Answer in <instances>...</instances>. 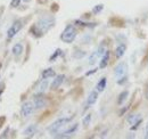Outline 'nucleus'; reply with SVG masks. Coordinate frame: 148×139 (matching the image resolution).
Segmentation results:
<instances>
[{"label":"nucleus","instance_id":"412c9836","mask_svg":"<svg viewBox=\"0 0 148 139\" xmlns=\"http://www.w3.org/2000/svg\"><path fill=\"white\" fill-rule=\"evenodd\" d=\"M103 9H104V5H97V6H95V7H93L92 13L93 14H99Z\"/></svg>","mask_w":148,"mask_h":139},{"label":"nucleus","instance_id":"c85d7f7f","mask_svg":"<svg viewBox=\"0 0 148 139\" xmlns=\"http://www.w3.org/2000/svg\"><path fill=\"white\" fill-rule=\"evenodd\" d=\"M146 97H147V99H148V90L146 91Z\"/></svg>","mask_w":148,"mask_h":139},{"label":"nucleus","instance_id":"5701e85b","mask_svg":"<svg viewBox=\"0 0 148 139\" xmlns=\"http://www.w3.org/2000/svg\"><path fill=\"white\" fill-rule=\"evenodd\" d=\"M59 55H62V50H60V49H57V50L55 52V54H54V55L50 57V62L55 61V59L57 58V57H58V56H59Z\"/></svg>","mask_w":148,"mask_h":139},{"label":"nucleus","instance_id":"b1692460","mask_svg":"<svg viewBox=\"0 0 148 139\" xmlns=\"http://www.w3.org/2000/svg\"><path fill=\"white\" fill-rule=\"evenodd\" d=\"M19 3H21V0H12V2H10V6L13 7V8H16V7H18Z\"/></svg>","mask_w":148,"mask_h":139},{"label":"nucleus","instance_id":"bb28decb","mask_svg":"<svg viewBox=\"0 0 148 139\" xmlns=\"http://www.w3.org/2000/svg\"><path fill=\"white\" fill-rule=\"evenodd\" d=\"M96 71H97V70H91L90 72H88V73H87V75H90V74H92V73H95Z\"/></svg>","mask_w":148,"mask_h":139},{"label":"nucleus","instance_id":"20e7f679","mask_svg":"<svg viewBox=\"0 0 148 139\" xmlns=\"http://www.w3.org/2000/svg\"><path fill=\"white\" fill-rule=\"evenodd\" d=\"M34 109H36L34 103H32V102H25L24 104L22 105V107H21V114L24 118H29L33 113Z\"/></svg>","mask_w":148,"mask_h":139},{"label":"nucleus","instance_id":"a211bd4d","mask_svg":"<svg viewBox=\"0 0 148 139\" xmlns=\"http://www.w3.org/2000/svg\"><path fill=\"white\" fill-rule=\"evenodd\" d=\"M23 52V46L21 43H16L14 47H13V54L15 56H19Z\"/></svg>","mask_w":148,"mask_h":139},{"label":"nucleus","instance_id":"393cba45","mask_svg":"<svg viewBox=\"0 0 148 139\" xmlns=\"http://www.w3.org/2000/svg\"><path fill=\"white\" fill-rule=\"evenodd\" d=\"M145 131H146V135H145V138L148 139V122L146 124V128H145Z\"/></svg>","mask_w":148,"mask_h":139},{"label":"nucleus","instance_id":"7ed1b4c3","mask_svg":"<svg viewBox=\"0 0 148 139\" xmlns=\"http://www.w3.org/2000/svg\"><path fill=\"white\" fill-rule=\"evenodd\" d=\"M76 36V30L73 25H67L65 28V30L62 32L60 34V40L65 43H71L73 42L74 39Z\"/></svg>","mask_w":148,"mask_h":139},{"label":"nucleus","instance_id":"f03ea898","mask_svg":"<svg viewBox=\"0 0 148 139\" xmlns=\"http://www.w3.org/2000/svg\"><path fill=\"white\" fill-rule=\"evenodd\" d=\"M71 121H72V118H60V119L56 120V121L54 122V123H51V124L49 125V128H48L49 133H53V135L57 133L62 128H64L65 125H67Z\"/></svg>","mask_w":148,"mask_h":139},{"label":"nucleus","instance_id":"c756f323","mask_svg":"<svg viewBox=\"0 0 148 139\" xmlns=\"http://www.w3.org/2000/svg\"><path fill=\"white\" fill-rule=\"evenodd\" d=\"M1 94H2V89H0V96H1Z\"/></svg>","mask_w":148,"mask_h":139},{"label":"nucleus","instance_id":"a878e982","mask_svg":"<svg viewBox=\"0 0 148 139\" xmlns=\"http://www.w3.org/2000/svg\"><path fill=\"white\" fill-rule=\"evenodd\" d=\"M5 120H6V119H5V116H2V118H0V127H1L2 124H3V122H5Z\"/></svg>","mask_w":148,"mask_h":139},{"label":"nucleus","instance_id":"6ab92c4d","mask_svg":"<svg viewBox=\"0 0 148 139\" xmlns=\"http://www.w3.org/2000/svg\"><path fill=\"white\" fill-rule=\"evenodd\" d=\"M98 58H99V56H98V52L96 50V52H92V54L90 55V57H89V64H90V65H93V64L97 62Z\"/></svg>","mask_w":148,"mask_h":139},{"label":"nucleus","instance_id":"4be33fe9","mask_svg":"<svg viewBox=\"0 0 148 139\" xmlns=\"http://www.w3.org/2000/svg\"><path fill=\"white\" fill-rule=\"evenodd\" d=\"M90 121H91V114H88L84 119H83V125L84 127H88L90 124Z\"/></svg>","mask_w":148,"mask_h":139},{"label":"nucleus","instance_id":"0eeeda50","mask_svg":"<svg viewBox=\"0 0 148 139\" xmlns=\"http://www.w3.org/2000/svg\"><path fill=\"white\" fill-rule=\"evenodd\" d=\"M33 103H34L36 109H40V108H42V107H45V106L47 105V100H46V98L42 96V94H38V96H36Z\"/></svg>","mask_w":148,"mask_h":139},{"label":"nucleus","instance_id":"9b49d317","mask_svg":"<svg viewBox=\"0 0 148 139\" xmlns=\"http://www.w3.org/2000/svg\"><path fill=\"white\" fill-rule=\"evenodd\" d=\"M97 98H98V92L97 91H91L88 96V99H87V108L92 106L97 102Z\"/></svg>","mask_w":148,"mask_h":139},{"label":"nucleus","instance_id":"f257e3e1","mask_svg":"<svg viewBox=\"0 0 148 139\" xmlns=\"http://www.w3.org/2000/svg\"><path fill=\"white\" fill-rule=\"evenodd\" d=\"M55 24V19L54 17H43V18H40L38 21V23L32 26L31 29V33L36 35V36H41L43 35V33L48 32L49 29L53 28V25Z\"/></svg>","mask_w":148,"mask_h":139},{"label":"nucleus","instance_id":"f3484780","mask_svg":"<svg viewBox=\"0 0 148 139\" xmlns=\"http://www.w3.org/2000/svg\"><path fill=\"white\" fill-rule=\"evenodd\" d=\"M106 83H107V80H106V78H103V79H100V81L97 83V90H98L99 92L104 91V89L106 88Z\"/></svg>","mask_w":148,"mask_h":139},{"label":"nucleus","instance_id":"cd10ccee","mask_svg":"<svg viewBox=\"0 0 148 139\" xmlns=\"http://www.w3.org/2000/svg\"><path fill=\"white\" fill-rule=\"evenodd\" d=\"M23 1H24V2H30L31 0H23Z\"/></svg>","mask_w":148,"mask_h":139},{"label":"nucleus","instance_id":"1a4fd4ad","mask_svg":"<svg viewBox=\"0 0 148 139\" xmlns=\"http://www.w3.org/2000/svg\"><path fill=\"white\" fill-rule=\"evenodd\" d=\"M77 130V123L76 124H73L70 129H67L66 131H64L63 133H60V135H58V136H56L57 138H69L70 136H72L74 132Z\"/></svg>","mask_w":148,"mask_h":139},{"label":"nucleus","instance_id":"aec40b11","mask_svg":"<svg viewBox=\"0 0 148 139\" xmlns=\"http://www.w3.org/2000/svg\"><path fill=\"white\" fill-rule=\"evenodd\" d=\"M106 52H107V50H106V48H105V46H104V45H100V46H99V48L97 49V52H98V56H99V57L104 56V54H105Z\"/></svg>","mask_w":148,"mask_h":139},{"label":"nucleus","instance_id":"4468645a","mask_svg":"<svg viewBox=\"0 0 148 139\" xmlns=\"http://www.w3.org/2000/svg\"><path fill=\"white\" fill-rule=\"evenodd\" d=\"M128 96H129V91L128 90H123L120 96H119V99H117V104L119 105H122L127 99H128Z\"/></svg>","mask_w":148,"mask_h":139},{"label":"nucleus","instance_id":"39448f33","mask_svg":"<svg viewBox=\"0 0 148 139\" xmlns=\"http://www.w3.org/2000/svg\"><path fill=\"white\" fill-rule=\"evenodd\" d=\"M127 72H128V65H127V63H124V62H122V63H120L115 70H114V74H115V78L119 80V79H121V78H123V76H127Z\"/></svg>","mask_w":148,"mask_h":139},{"label":"nucleus","instance_id":"9d476101","mask_svg":"<svg viewBox=\"0 0 148 139\" xmlns=\"http://www.w3.org/2000/svg\"><path fill=\"white\" fill-rule=\"evenodd\" d=\"M38 128L36 124H31V125H29L25 130H24V136L25 137H33L34 135H36V132H37Z\"/></svg>","mask_w":148,"mask_h":139},{"label":"nucleus","instance_id":"f8f14e48","mask_svg":"<svg viewBox=\"0 0 148 139\" xmlns=\"http://www.w3.org/2000/svg\"><path fill=\"white\" fill-rule=\"evenodd\" d=\"M125 50H127V46L125 45H119L117 47H116V49H115V56L117 57V58H121V57H123L124 56V54H125Z\"/></svg>","mask_w":148,"mask_h":139},{"label":"nucleus","instance_id":"423d86ee","mask_svg":"<svg viewBox=\"0 0 148 139\" xmlns=\"http://www.w3.org/2000/svg\"><path fill=\"white\" fill-rule=\"evenodd\" d=\"M22 21H15L14 23H13V25L10 26V29L8 30V32H7V36L9 38V39H12V38H14L15 35L17 34L19 32V30L22 29Z\"/></svg>","mask_w":148,"mask_h":139},{"label":"nucleus","instance_id":"dca6fc26","mask_svg":"<svg viewBox=\"0 0 148 139\" xmlns=\"http://www.w3.org/2000/svg\"><path fill=\"white\" fill-rule=\"evenodd\" d=\"M55 76V71L53 69H47L42 72V79H49Z\"/></svg>","mask_w":148,"mask_h":139},{"label":"nucleus","instance_id":"6e6552de","mask_svg":"<svg viewBox=\"0 0 148 139\" xmlns=\"http://www.w3.org/2000/svg\"><path fill=\"white\" fill-rule=\"evenodd\" d=\"M64 80H65V75H64V74L57 75L55 78V80L53 81V83L50 85V89H51V90H57L58 88L62 86V83L64 82Z\"/></svg>","mask_w":148,"mask_h":139},{"label":"nucleus","instance_id":"ddd939ff","mask_svg":"<svg viewBox=\"0 0 148 139\" xmlns=\"http://www.w3.org/2000/svg\"><path fill=\"white\" fill-rule=\"evenodd\" d=\"M108 61H110V52H106L104 54L101 61H100V64H99V67L100 69H105L108 64Z\"/></svg>","mask_w":148,"mask_h":139},{"label":"nucleus","instance_id":"2eb2a0df","mask_svg":"<svg viewBox=\"0 0 148 139\" xmlns=\"http://www.w3.org/2000/svg\"><path fill=\"white\" fill-rule=\"evenodd\" d=\"M47 87H48V81H47V79H43V81L40 82V85L38 86L37 92L38 94H43V92L46 91Z\"/></svg>","mask_w":148,"mask_h":139}]
</instances>
